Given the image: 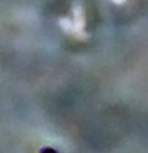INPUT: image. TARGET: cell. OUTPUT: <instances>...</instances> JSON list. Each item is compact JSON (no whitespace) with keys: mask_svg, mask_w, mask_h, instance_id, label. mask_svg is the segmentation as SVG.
Instances as JSON below:
<instances>
[{"mask_svg":"<svg viewBox=\"0 0 148 153\" xmlns=\"http://www.w3.org/2000/svg\"><path fill=\"white\" fill-rule=\"evenodd\" d=\"M41 153H58V152L56 150H53V149H51V147H44V149L41 150Z\"/></svg>","mask_w":148,"mask_h":153,"instance_id":"obj_1","label":"cell"}]
</instances>
